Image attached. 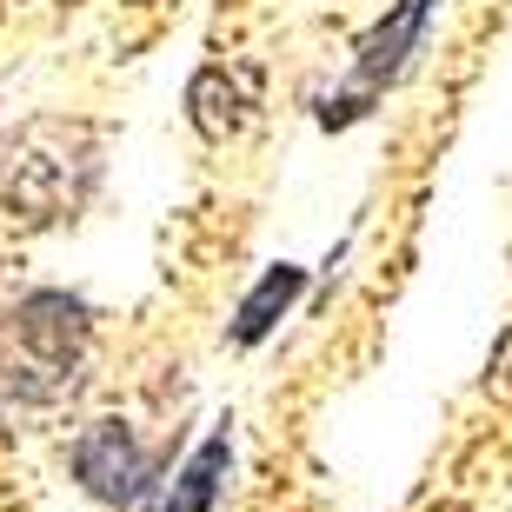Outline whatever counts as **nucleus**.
<instances>
[{
    "mask_svg": "<svg viewBox=\"0 0 512 512\" xmlns=\"http://www.w3.org/2000/svg\"><path fill=\"white\" fill-rule=\"evenodd\" d=\"M227 459H233V439L227 433H207V439H200V453L173 473V493H160V506H153V512H213L220 479H227Z\"/></svg>",
    "mask_w": 512,
    "mask_h": 512,
    "instance_id": "nucleus-4",
    "label": "nucleus"
},
{
    "mask_svg": "<svg viewBox=\"0 0 512 512\" xmlns=\"http://www.w3.org/2000/svg\"><path fill=\"white\" fill-rule=\"evenodd\" d=\"M426 14H433V0H399L393 14L373 27V34L360 40V54H353V80H346V94L326 107V127H346V120H360L366 114V100L380 94L386 80L406 67V54L419 47V34H426Z\"/></svg>",
    "mask_w": 512,
    "mask_h": 512,
    "instance_id": "nucleus-1",
    "label": "nucleus"
},
{
    "mask_svg": "<svg viewBox=\"0 0 512 512\" xmlns=\"http://www.w3.org/2000/svg\"><path fill=\"white\" fill-rule=\"evenodd\" d=\"M14 333H20V346H34L47 366H74V353L87 346V306L67 300V293H34V300H20Z\"/></svg>",
    "mask_w": 512,
    "mask_h": 512,
    "instance_id": "nucleus-3",
    "label": "nucleus"
},
{
    "mask_svg": "<svg viewBox=\"0 0 512 512\" xmlns=\"http://www.w3.org/2000/svg\"><path fill=\"white\" fill-rule=\"evenodd\" d=\"M300 286H306V273H300V266H266V273H260V286H253L247 300H240V320H233V340H240V346L266 340V333H273V320H280L286 306L300 300Z\"/></svg>",
    "mask_w": 512,
    "mask_h": 512,
    "instance_id": "nucleus-5",
    "label": "nucleus"
},
{
    "mask_svg": "<svg viewBox=\"0 0 512 512\" xmlns=\"http://www.w3.org/2000/svg\"><path fill=\"white\" fill-rule=\"evenodd\" d=\"M147 459H140V439L120 426V419H100V426H87V433L74 439V479L87 486L94 499H107V506H127L140 486H147Z\"/></svg>",
    "mask_w": 512,
    "mask_h": 512,
    "instance_id": "nucleus-2",
    "label": "nucleus"
}]
</instances>
